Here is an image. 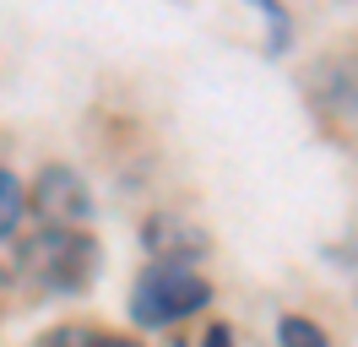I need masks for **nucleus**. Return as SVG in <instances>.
<instances>
[{
	"label": "nucleus",
	"instance_id": "8",
	"mask_svg": "<svg viewBox=\"0 0 358 347\" xmlns=\"http://www.w3.org/2000/svg\"><path fill=\"white\" fill-rule=\"evenodd\" d=\"M206 347H234V331H228L223 320H217V325H206Z\"/></svg>",
	"mask_w": 358,
	"mask_h": 347
},
{
	"label": "nucleus",
	"instance_id": "9",
	"mask_svg": "<svg viewBox=\"0 0 358 347\" xmlns=\"http://www.w3.org/2000/svg\"><path fill=\"white\" fill-rule=\"evenodd\" d=\"M87 347H141V342H131V337H114V331H98Z\"/></svg>",
	"mask_w": 358,
	"mask_h": 347
},
{
	"label": "nucleus",
	"instance_id": "4",
	"mask_svg": "<svg viewBox=\"0 0 358 347\" xmlns=\"http://www.w3.org/2000/svg\"><path fill=\"white\" fill-rule=\"evenodd\" d=\"M141 244L152 250V260H185V266H196V260L212 250L206 228H196L190 217H174V212L147 217V228H141Z\"/></svg>",
	"mask_w": 358,
	"mask_h": 347
},
{
	"label": "nucleus",
	"instance_id": "7",
	"mask_svg": "<svg viewBox=\"0 0 358 347\" xmlns=\"http://www.w3.org/2000/svg\"><path fill=\"white\" fill-rule=\"evenodd\" d=\"M87 342H92V337L82 331V325H60V331H49L38 347H87Z\"/></svg>",
	"mask_w": 358,
	"mask_h": 347
},
{
	"label": "nucleus",
	"instance_id": "6",
	"mask_svg": "<svg viewBox=\"0 0 358 347\" xmlns=\"http://www.w3.org/2000/svg\"><path fill=\"white\" fill-rule=\"evenodd\" d=\"M277 347H331V337H326L315 320H304V315H282V325H277Z\"/></svg>",
	"mask_w": 358,
	"mask_h": 347
},
{
	"label": "nucleus",
	"instance_id": "2",
	"mask_svg": "<svg viewBox=\"0 0 358 347\" xmlns=\"http://www.w3.org/2000/svg\"><path fill=\"white\" fill-rule=\"evenodd\" d=\"M17 266L49 293H76L98 271V244L82 228H38L33 239H22Z\"/></svg>",
	"mask_w": 358,
	"mask_h": 347
},
{
	"label": "nucleus",
	"instance_id": "1",
	"mask_svg": "<svg viewBox=\"0 0 358 347\" xmlns=\"http://www.w3.org/2000/svg\"><path fill=\"white\" fill-rule=\"evenodd\" d=\"M206 304H212V282L196 266H185V260H152V266H141V277L131 288V320L147 325V331H163L174 320H190Z\"/></svg>",
	"mask_w": 358,
	"mask_h": 347
},
{
	"label": "nucleus",
	"instance_id": "3",
	"mask_svg": "<svg viewBox=\"0 0 358 347\" xmlns=\"http://www.w3.org/2000/svg\"><path fill=\"white\" fill-rule=\"evenodd\" d=\"M33 206L44 212V228H82L92 212V195L82 185V174L66 169V163H49L33 185Z\"/></svg>",
	"mask_w": 358,
	"mask_h": 347
},
{
	"label": "nucleus",
	"instance_id": "5",
	"mask_svg": "<svg viewBox=\"0 0 358 347\" xmlns=\"http://www.w3.org/2000/svg\"><path fill=\"white\" fill-rule=\"evenodd\" d=\"M22 206H27V195H22V185H17V174L0 169V239L17 234V222H22Z\"/></svg>",
	"mask_w": 358,
	"mask_h": 347
}]
</instances>
